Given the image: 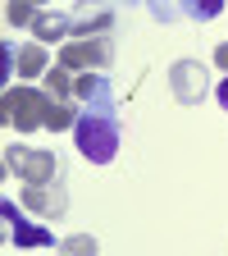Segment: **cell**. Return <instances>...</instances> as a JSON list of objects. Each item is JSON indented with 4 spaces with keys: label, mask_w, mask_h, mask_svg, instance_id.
<instances>
[{
    "label": "cell",
    "mask_w": 228,
    "mask_h": 256,
    "mask_svg": "<svg viewBox=\"0 0 228 256\" xmlns=\"http://www.w3.org/2000/svg\"><path fill=\"white\" fill-rule=\"evenodd\" d=\"M73 142H78V151L91 160V165H110V160L119 156L123 124H119V114H114V92H110V82L101 87V96H96L91 106H82V110H78Z\"/></svg>",
    "instance_id": "6da1fadb"
},
{
    "label": "cell",
    "mask_w": 228,
    "mask_h": 256,
    "mask_svg": "<svg viewBox=\"0 0 228 256\" xmlns=\"http://www.w3.org/2000/svg\"><path fill=\"white\" fill-rule=\"evenodd\" d=\"M59 256H101V242H96L91 234H69L59 242Z\"/></svg>",
    "instance_id": "7c38bea8"
},
{
    "label": "cell",
    "mask_w": 228,
    "mask_h": 256,
    "mask_svg": "<svg viewBox=\"0 0 228 256\" xmlns=\"http://www.w3.org/2000/svg\"><path fill=\"white\" fill-rule=\"evenodd\" d=\"M46 101L50 96L41 87H5V101H0V110H5V124L18 128V133H37V128H46Z\"/></svg>",
    "instance_id": "7a4b0ae2"
},
{
    "label": "cell",
    "mask_w": 228,
    "mask_h": 256,
    "mask_svg": "<svg viewBox=\"0 0 228 256\" xmlns=\"http://www.w3.org/2000/svg\"><path fill=\"white\" fill-rule=\"evenodd\" d=\"M23 206L32 215H41V220H59L64 210H69V192H64V174L46 188H23Z\"/></svg>",
    "instance_id": "8992f818"
},
{
    "label": "cell",
    "mask_w": 228,
    "mask_h": 256,
    "mask_svg": "<svg viewBox=\"0 0 228 256\" xmlns=\"http://www.w3.org/2000/svg\"><path fill=\"white\" fill-rule=\"evenodd\" d=\"M5 170L18 174L23 188H46V183H55L64 174L55 151H41V146H9L5 151Z\"/></svg>",
    "instance_id": "3957f363"
},
{
    "label": "cell",
    "mask_w": 228,
    "mask_h": 256,
    "mask_svg": "<svg viewBox=\"0 0 228 256\" xmlns=\"http://www.w3.org/2000/svg\"><path fill=\"white\" fill-rule=\"evenodd\" d=\"M73 82L78 78L64 69V64H50V74L41 78V92L50 96V101H73Z\"/></svg>",
    "instance_id": "30bf717a"
},
{
    "label": "cell",
    "mask_w": 228,
    "mask_h": 256,
    "mask_svg": "<svg viewBox=\"0 0 228 256\" xmlns=\"http://www.w3.org/2000/svg\"><path fill=\"white\" fill-rule=\"evenodd\" d=\"M55 64H64L73 78L78 74H101V69H110L114 64V42L110 37H78V42H64L59 46V55H55Z\"/></svg>",
    "instance_id": "277c9868"
},
{
    "label": "cell",
    "mask_w": 228,
    "mask_h": 256,
    "mask_svg": "<svg viewBox=\"0 0 228 256\" xmlns=\"http://www.w3.org/2000/svg\"><path fill=\"white\" fill-rule=\"evenodd\" d=\"M9 74H18V78H46L50 74V50L41 42H27L18 55L9 50Z\"/></svg>",
    "instance_id": "ba28073f"
},
{
    "label": "cell",
    "mask_w": 228,
    "mask_h": 256,
    "mask_svg": "<svg viewBox=\"0 0 228 256\" xmlns=\"http://www.w3.org/2000/svg\"><path fill=\"white\" fill-rule=\"evenodd\" d=\"M0 210H5V220H9V242H18V247H55V234H50V229H37V224H27V220L14 210V202H5Z\"/></svg>",
    "instance_id": "52a82bcc"
},
{
    "label": "cell",
    "mask_w": 228,
    "mask_h": 256,
    "mask_svg": "<svg viewBox=\"0 0 228 256\" xmlns=\"http://www.w3.org/2000/svg\"><path fill=\"white\" fill-rule=\"evenodd\" d=\"M37 5H27V0H9V5H5V18L14 23V28H32V23H37Z\"/></svg>",
    "instance_id": "4fadbf2b"
},
{
    "label": "cell",
    "mask_w": 228,
    "mask_h": 256,
    "mask_svg": "<svg viewBox=\"0 0 228 256\" xmlns=\"http://www.w3.org/2000/svg\"><path fill=\"white\" fill-rule=\"evenodd\" d=\"M73 124H78L73 101H46V128L50 133H64V128H73Z\"/></svg>",
    "instance_id": "8fae6325"
},
{
    "label": "cell",
    "mask_w": 228,
    "mask_h": 256,
    "mask_svg": "<svg viewBox=\"0 0 228 256\" xmlns=\"http://www.w3.org/2000/svg\"><path fill=\"white\" fill-rule=\"evenodd\" d=\"M219 10H224L219 0H206V5H187V14H192V18H215Z\"/></svg>",
    "instance_id": "5bb4252c"
},
{
    "label": "cell",
    "mask_w": 228,
    "mask_h": 256,
    "mask_svg": "<svg viewBox=\"0 0 228 256\" xmlns=\"http://www.w3.org/2000/svg\"><path fill=\"white\" fill-rule=\"evenodd\" d=\"M215 64L228 74V42H219V46H215Z\"/></svg>",
    "instance_id": "9a60e30c"
},
{
    "label": "cell",
    "mask_w": 228,
    "mask_h": 256,
    "mask_svg": "<svg viewBox=\"0 0 228 256\" xmlns=\"http://www.w3.org/2000/svg\"><path fill=\"white\" fill-rule=\"evenodd\" d=\"M169 92L183 106H201L206 101V64L201 60H178L169 64Z\"/></svg>",
    "instance_id": "5b68a950"
},
{
    "label": "cell",
    "mask_w": 228,
    "mask_h": 256,
    "mask_svg": "<svg viewBox=\"0 0 228 256\" xmlns=\"http://www.w3.org/2000/svg\"><path fill=\"white\" fill-rule=\"evenodd\" d=\"M215 101H219V106L228 110V78H219V87H215Z\"/></svg>",
    "instance_id": "2e32d148"
},
{
    "label": "cell",
    "mask_w": 228,
    "mask_h": 256,
    "mask_svg": "<svg viewBox=\"0 0 228 256\" xmlns=\"http://www.w3.org/2000/svg\"><path fill=\"white\" fill-rule=\"evenodd\" d=\"M32 32H37L41 46H46V42H64V37H73V18H64V14H55V10H41L37 23H32Z\"/></svg>",
    "instance_id": "9c48e42d"
}]
</instances>
